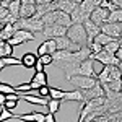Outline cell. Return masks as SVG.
Masks as SVG:
<instances>
[{
    "label": "cell",
    "mask_w": 122,
    "mask_h": 122,
    "mask_svg": "<svg viewBox=\"0 0 122 122\" xmlns=\"http://www.w3.org/2000/svg\"><path fill=\"white\" fill-rule=\"evenodd\" d=\"M64 101H78V103H83V93H81V90L65 91L64 93V98H62V103Z\"/></svg>",
    "instance_id": "9a60e30c"
},
{
    "label": "cell",
    "mask_w": 122,
    "mask_h": 122,
    "mask_svg": "<svg viewBox=\"0 0 122 122\" xmlns=\"http://www.w3.org/2000/svg\"><path fill=\"white\" fill-rule=\"evenodd\" d=\"M0 7H2V0H0Z\"/></svg>",
    "instance_id": "c3c4849f"
},
{
    "label": "cell",
    "mask_w": 122,
    "mask_h": 122,
    "mask_svg": "<svg viewBox=\"0 0 122 122\" xmlns=\"http://www.w3.org/2000/svg\"><path fill=\"white\" fill-rule=\"evenodd\" d=\"M107 16H109V11L101 8V7H96V8L90 13V20L93 21L94 25H98V26L104 25V23L107 21Z\"/></svg>",
    "instance_id": "30bf717a"
},
{
    "label": "cell",
    "mask_w": 122,
    "mask_h": 122,
    "mask_svg": "<svg viewBox=\"0 0 122 122\" xmlns=\"http://www.w3.org/2000/svg\"><path fill=\"white\" fill-rule=\"evenodd\" d=\"M119 47H121V44H119V41H117V39H114V41H111V42H109V44H106V46L103 47V51L104 52H107V54H116V52H117V49H119Z\"/></svg>",
    "instance_id": "603a6c76"
},
{
    "label": "cell",
    "mask_w": 122,
    "mask_h": 122,
    "mask_svg": "<svg viewBox=\"0 0 122 122\" xmlns=\"http://www.w3.org/2000/svg\"><path fill=\"white\" fill-rule=\"evenodd\" d=\"M44 42H46V47H47V54L52 56V54L57 51V46H56V42H54V39H46Z\"/></svg>",
    "instance_id": "f1b7e54d"
},
{
    "label": "cell",
    "mask_w": 122,
    "mask_h": 122,
    "mask_svg": "<svg viewBox=\"0 0 122 122\" xmlns=\"http://www.w3.org/2000/svg\"><path fill=\"white\" fill-rule=\"evenodd\" d=\"M33 68H34V73H36V72H44V65L41 64V60H39V59L36 60V64H34Z\"/></svg>",
    "instance_id": "d590c367"
},
{
    "label": "cell",
    "mask_w": 122,
    "mask_h": 122,
    "mask_svg": "<svg viewBox=\"0 0 122 122\" xmlns=\"http://www.w3.org/2000/svg\"><path fill=\"white\" fill-rule=\"evenodd\" d=\"M38 96L39 98H44V99H51V98H49V86H47V85L41 86L38 90Z\"/></svg>",
    "instance_id": "1f68e13d"
},
{
    "label": "cell",
    "mask_w": 122,
    "mask_h": 122,
    "mask_svg": "<svg viewBox=\"0 0 122 122\" xmlns=\"http://www.w3.org/2000/svg\"><path fill=\"white\" fill-rule=\"evenodd\" d=\"M29 85H31V90H33V91H34V90L38 91L41 86L47 85V73L46 72H36V73L33 75V78H31Z\"/></svg>",
    "instance_id": "5bb4252c"
},
{
    "label": "cell",
    "mask_w": 122,
    "mask_h": 122,
    "mask_svg": "<svg viewBox=\"0 0 122 122\" xmlns=\"http://www.w3.org/2000/svg\"><path fill=\"white\" fill-rule=\"evenodd\" d=\"M68 81L75 86V90H90V88H93L94 85H96V78L93 76H83V75H75L72 76V78H68Z\"/></svg>",
    "instance_id": "277c9868"
},
{
    "label": "cell",
    "mask_w": 122,
    "mask_h": 122,
    "mask_svg": "<svg viewBox=\"0 0 122 122\" xmlns=\"http://www.w3.org/2000/svg\"><path fill=\"white\" fill-rule=\"evenodd\" d=\"M20 0H13V2H10L8 3V11H10V15L13 16V18H16V20H20Z\"/></svg>",
    "instance_id": "44dd1931"
},
{
    "label": "cell",
    "mask_w": 122,
    "mask_h": 122,
    "mask_svg": "<svg viewBox=\"0 0 122 122\" xmlns=\"http://www.w3.org/2000/svg\"><path fill=\"white\" fill-rule=\"evenodd\" d=\"M16 104H18V101H8V99H5V103H3L2 107H5L8 111H13V109H16Z\"/></svg>",
    "instance_id": "d6a6232c"
},
{
    "label": "cell",
    "mask_w": 122,
    "mask_h": 122,
    "mask_svg": "<svg viewBox=\"0 0 122 122\" xmlns=\"http://www.w3.org/2000/svg\"><path fill=\"white\" fill-rule=\"evenodd\" d=\"M13 28L15 29H25V31H29V33H33V34H36L34 31L42 33L44 23H42L41 18H34V16H31V18H20V20H16V23L13 25Z\"/></svg>",
    "instance_id": "6da1fadb"
},
{
    "label": "cell",
    "mask_w": 122,
    "mask_h": 122,
    "mask_svg": "<svg viewBox=\"0 0 122 122\" xmlns=\"http://www.w3.org/2000/svg\"><path fill=\"white\" fill-rule=\"evenodd\" d=\"M111 41H114V39H112V38H109V36H106L104 33H99V34H98V36H96V38L93 39V42H94V44H99L101 47H104L106 44H109Z\"/></svg>",
    "instance_id": "7402d4cb"
},
{
    "label": "cell",
    "mask_w": 122,
    "mask_h": 122,
    "mask_svg": "<svg viewBox=\"0 0 122 122\" xmlns=\"http://www.w3.org/2000/svg\"><path fill=\"white\" fill-rule=\"evenodd\" d=\"M60 106H62V101H59V99H49V101H47V109H49L51 114L59 112Z\"/></svg>",
    "instance_id": "cb8c5ba5"
},
{
    "label": "cell",
    "mask_w": 122,
    "mask_h": 122,
    "mask_svg": "<svg viewBox=\"0 0 122 122\" xmlns=\"http://www.w3.org/2000/svg\"><path fill=\"white\" fill-rule=\"evenodd\" d=\"M3 65L8 67V65H21V60L20 59H15V57H0Z\"/></svg>",
    "instance_id": "83f0119b"
},
{
    "label": "cell",
    "mask_w": 122,
    "mask_h": 122,
    "mask_svg": "<svg viewBox=\"0 0 122 122\" xmlns=\"http://www.w3.org/2000/svg\"><path fill=\"white\" fill-rule=\"evenodd\" d=\"M5 99H8V101H20V93H13V94H5Z\"/></svg>",
    "instance_id": "e575fe53"
},
{
    "label": "cell",
    "mask_w": 122,
    "mask_h": 122,
    "mask_svg": "<svg viewBox=\"0 0 122 122\" xmlns=\"http://www.w3.org/2000/svg\"><path fill=\"white\" fill-rule=\"evenodd\" d=\"M81 93H83V101H91V99H96V98H104V90L101 86V83H98V80H96V85L93 88L85 90Z\"/></svg>",
    "instance_id": "8fae6325"
},
{
    "label": "cell",
    "mask_w": 122,
    "mask_h": 122,
    "mask_svg": "<svg viewBox=\"0 0 122 122\" xmlns=\"http://www.w3.org/2000/svg\"><path fill=\"white\" fill-rule=\"evenodd\" d=\"M13 119H18L21 122H46V114L44 112H29L21 114V116H13Z\"/></svg>",
    "instance_id": "4fadbf2b"
},
{
    "label": "cell",
    "mask_w": 122,
    "mask_h": 122,
    "mask_svg": "<svg viewBox=\"0 0 122 122\" xmlns=\"http://www.w3.org/2000/svg\"><path fill=\"white\" fill-rule=\"evenodd\" d=\"M117 41H119V44H121V46H122V36H121V38H119V39H117Z\"/></svg>",
    "instance_id": "f6af8a7d"
},
{
    "label": "cell",
    "mask_w": 122,
    "mask_h": 122,
    "mask_svg": "<svg viewBox=\"0 0 122 122\" xmlns=\"http://www.w3.org/2000/svg\"><path fill=\"white\" fill-rule=\"evenodd\" d=\"M38 59L41 60V64H42L44 67L51 65V64H54V59H52V56H51V54H44V56L38 57Z\"/></svg>",
    "instance_id": "4dcf8cb0"
},
{
    "label": "cell",
    "mask_w": 122,
    "mask_h": 122,
    "mask_svg": "<svg viewBox=\"0 0 122 122\" xmlns=\"http://www.w3.org/2000/svg\"><path fill=\"white\" fill-rule=\"evenodd\" d=\"M106 23H122V10H116L112 13H109Z\"/></svg>",
    "instance_id": "484cf974"
},
{
    "label": "cell",
    "mask_w": 122,
    "mask_h": 122,
    "mask_svg": "<svg viewBox=\"0 0 122 122\" xmlns=\"http://www.w3.org/2000/svg\"><path fill=\"white\" fill-rule=\"evenodd\" d=\"M67 29L68 28L59 26V25H49V26H44V29H42L41 34L46 39H56V38H60V36H65Z\"/></svg>",
    "instance_id": "8992f818"
},
{
    "label": "cell",
    "mask_w": 122,
    "mask_h": 122,
    "mask_svg": "<svg viewBox=\"0 0 122 122\" xmlns=\"http://www.w3.org/2000/svg\"><path fill=\"white\" fill-rule=\"evenodd\" d=\"M13 116H15V114L11 112V111H8V109H5V107H3V109L0 111V122L8 121V119H13Z\"/></svg>",
    "instance_id": "f546056e"
},
{
    "label": "cell",
    "mask_w": 122,
    "mask_h": 122,
    "mask_svg": "<svg viewBox=\"0 0 122 122\" xmlns=\"http://www.w3.org/2000/svg\"><path fill=\"white\" fill-rule=\"evenodd\" d=\"M103 90H109V91H122V78L121 80H114V81H107L103 83Z\"/></svg>",
    "instance_id": "d6986e66"
},
{
    "label": "cell",
    "mask_w": 122,
    "mask_h": 122,
    "mask_svg": "<svg viewBox=\"0 0 122 122\" xmlns=\"http://www.w3.org/2000/svg\"><path fill=\"white\" fill-rule=\"evenodd\" d=\"M2 28H3V25H2V23H0V31H2Z\"/></svg>",
    "instance_id": "7dc6e473"
},
{
    "label": "cell",
    "mask_w": 122,
    "mask_h": 122,
    "mask_svg": "<svg viewBox=\"0 0 122 122\" xmlns=\"http://www.w3.org/2000/svg\"><path fill=\"white\" fill-rule=\"evenodd\" d=\"M54 0H36V5H39V3H52Z\"/></svg>",
    "instance_id": "60d3db41"
},
{
    "label": "cell",
    "mask_w": 122,
    "mask_h": 122,
    "mask_svg": "<svg viewBox=\"0 0 122 122\" xmlns=\"http://www.w3.org/2000/svg\"><path fill=\"white\" fill-rule=\"evenodd\" d=\"M81 25H83L85 31H86V39H88V44H91V42H93V39L96 38L99 33H101V29H99V26H98V25H94L90 18L85 20ZM88 44H86V46H88Z\"/></svg>",
    "instance_id": "9c48e42d"
},
{
    "label": "cell",
    "mask_w": 122,
    "mask_h": 122,
    "mask_svg": "<svg viewBox=\"0 0 122 122\" xmlns=\"http://www.w3.org/2000/svg\"><path fill=\"white\" fill-rule=\"evenodd\" d=\"M111 2H112V3H114V5H116L119 10H122V0H111Z\"/></svg>",
    "instance_id": "ab89813d"
},
{
    "label": "cell",
    "mask_w": 122,
    "mask_h": 122,
    "mask_svg": "<svg viewBox=\"0 0 122 122\" xmlns=\"http://www.w3.org/2000/svg\"><path fill=\"white\" fill-rule=\"evenodd\" d=\"M0 93H3V94H13V93H16V90H15V86H13V85L0 83Z\"/></svg>",
    "instance_id": "4316f807"
},
{
    "label": "cell",
    "mask_w": 122,
    "mask_h": 122,
    "mask_svg": "<svg viewBox=\"0 0 122 122\" xmlns=\"http://www.w3.org/2000/svg\"><path fill=\"white\" fill-rule=\"evenodd\" d=\"M44 54H47L46 42H42V44H41V46L38 47V54H36V56H38V57H41V56H44Z\"/></svg>",
    "instance_id": "836d02e7"
},
{
    "label": "cell",
    "mask_w": 122,
    "mask_h": 122,
    "mask_svg": "<svg viewBox=\"0 0 122 122\" xmlns=\"http://www.w3.org/2000/svg\"><path fill=\"white\" fill-rule=\"evenodd\" d=\"M36 39V34L29 33V31H25V29H15L13 36L7 41L10 46H21L25 42H29V41H34Z\"/></svg>",
    "instance_id": "3957f363"
},
{
    "label": "cell",
    "mask_w": 122,
    "mask_h": 122,
    "mask_svg": "<svg viewBox=\"0 0 122 122\" xmlns=\"http://www.w3.org/2000/svg\"><path fill=\"white\" fill-rule=\"evenodd\" d=\"M46 122H57V121H56V114L46 112Z\"/></svg>",
    "instance_id": "8d00e7d4"
},
{
    "label": "cell",
    "mask_w": 122,
    "mask_h": 122,
    "mask_svg": "<svg viewBox=\"0 0 122 122\" xmlns=\"http://www.w3.org/2000/svg\"><path fill=\"white\" fill-rule=\"evenodd\" d=\"M3 68H5V65H3V62H2V59H0V73H2Z\"/></svg>",
    "instance_id": "ee69618b"
},
{
    "label": "cell",
    "mask_w": 122,
    "mask_h": 122,
    "mask_svg": "<svg viewBox=\"0 0 122 122\" xmlns=\"http://www.w3.org/2000/svg\"><path fill=\"white\" fill-rule=\"evenodd\" d=\"M20 60H21V65L25 67V68H33L34 64H36V60H38V56L33 54V52H26Z\"/></svg>",
    "instance_id": "2e32d148"
},
{
    "label": "cell",
    "mask_w": 122,
    "mask_h": 122,
    "mask_svg": "<svg viewBox=\"0 0 122 122\" xmlns=\"http://www.w3.org/2000/svg\"><path fill=\"white\" fill-rule=\"evenodd\" d=\"M101 33L112 39H119L122 36V23H104L99 26Z\"/></svg>",
    "instance_id": "5b68a950"
},
{
    "label": "cell",
    "mask_w": 122,
    "mask_h": 122,
    "mask_svg": "<svg viewBox=\"0 0 122 122\" xmlns=\"http://www.w3.org/2000/svg\"><path fill=\"white\" fill-rule=\"evenodd\" d=\"M68 16H70V20H72V25H81L85 20L90 18V13H86V11L81 8V5L78 3V5L75 7V10H73Z\"/></svg>",
    "instance_id": "7c38bea8"
},
{
    "label": "cell",
    "mask_w": 122,
    "mask_h": 122,
    "mask_svg": "<svg viewBox=\"0 0 122 122\" xmlns=\"http://www.w3.org/2000/svg\"><path fill=\"white\" fill-rule=\"evenodd\" d=\"M90 59H93V60H98V62H101L103 65H119L121 62L117 60V57L112 56V54H107V52H98V54H90Z\"/></svg>",
    "instance_id": "52a82bcc"
},
{
    "label": "cell",
    "mask_w": 122,
    "mask_h": 122,
    "mask_svg": "<svg viewBox=\"0 0 122 122\" xmlns=\"http://www.w3.org/2000/svg\"><path fill=\"white\" fill-rule=\"evenodd\" d=\"M3 103H5V94L0 93V106H3Z\"/></svg>",
    "instance_id": "7bdbcfd3"
},
{
    "label": "cell",
    "mask_w": 122,
    "mask_h": 122,
    "mask_svg": "<svg viewBox=\"0 0 122 122\" xmlns=\"http://www.w3.org/2000/svg\"><path fill=\"white\" fill-rule=\"evenodd\" d=\"M67 38L70 39L73 44H78V46L85 47L88 44V39H86V31H85L83 25H72L70 28L67 29ZM88 47V46H86Z\"/></svg>",
    "instance_id": "7a4b0ae2"
},
{
    "label": "cell",
    "mask_w": 122,
    "mask_h": 122,
    "mask_svg": "<svg viewBox=\"0 0 122 122\" xmlns=\"http://www.w3.org/2000/svg\"><path fill=\"white\" fill-rule=\"evenodd\" d=\"M114 56L117 57V60H119V62H121V64H122V46L119 47V49H117V52H116Z\"/></svg>",
    "instance_id": "74e56055"
},
{
    "label": "cell",
    "mask_w": 122,
    "mask_h": 122,
    "mask_svg": "<svg viewBox=\"0 0 122 122\" xmlns=\"http://www.w3.org/2000/svg\"><path fill=\"white\" fill-rule=\"evenodd\" d=\"M117 67H119V70H121V73H122V64H119Z\"/></svg>",
    "instance_id": "bcb514c9"
},
{
    "label": "cell",
    "mask_w": 122,
    "mask_h": 122,
    "mask_svg": "<svg viewBox=\"0 0 122 122\" xmlns=\"http://www.w3.org/2000/svg\"><path fill=\"white\" fill-rule=\"evenodd\" d=\"M64 90H59V88H52V86H49V98L51 99H59V101H62V98H64Z\"/></svg>",
    "instance_id": "d4e9b609"
},
{
    "label": "cell",
    "mask_w": 122,
    "mask_h": 122,
    "mask_svg": "<svg viewBox=\"0 0 122 122\" xmlns=\"http://www.w3.org/2000/svg\"><path fill=\"white\" fill-rule=\"evenodd\" d=\"M36 13V5H20V18H31Z\"/></svg>",
    "instance_id": "e0dca14e"
},
{
    "label": "cell",
    "mask_w": 122,
    "mask_h": 122,
    "mask_svg": "<svg viewBox=\"0 0 122 122\" xmlns=\"http://www.w3.org/2000/svg\"><path fill=\"white\" fill-rule=\"evenodd\" d=\"M10 2H13V0H2V7H5V8H7Z\"/></svg>",
    "instance_id": "b9f144b4"
},
{
    "label": "cell",
    "mask_w": 122,
    "mask_h": 122,
    "mask_svg": "<svg viewBox=\"0 0 122 122\" xmlns=\"http://www.w3.org/2000/svg\"><path fill=\"white\" fill-rule=\"evenodd\" d=\"M13 33H15L13 25H3V28L0 31V41H8L13 36Z\"/></svg>",
    "instance_id": "ffe728a7"
},
{
    "label": "cell",
    "mask_w": 122,
    "mask_h": 122,
    "mask_svg": "<svg viewBox=\"0 0 122 122\" xmlns=\"http://www.w3.org/2000/svg\"><path fill=\"white\" fill-rule=\"evenodd\" d=\"M21 5H36V0H20Z\"/></svg>",
    "instance_id": "f35d334b"
},
{
    "label": "cell",
    "mask_w": 122,
    "mask_h": 122,
    "mask_svg": "<svg viewBox=\"0 0 122 122\" xmlns=\"http://www.w3.org/2000/svg\"><path fill=\"white\" fill-rule=\"evenodd\" d=\"M101 3H103V0H81L80 5H81V8H83L86 13H91L96 7H99Z\"/></svg>",
    "instance_id": "ac0fdd59"
},
{
    "label": "cell",
    "mask_w": 122,
    "mask_h": 122,
    "mask_svg": "<svg viewBox=\"0 0 122 122\" xmlns=\"http://www.w3.org/2000/svg\"><path fill=\"white\" fill-rule=\"evenodd\" d=\"M93 64H94L93 59H86V60H83V62L78 65V68H76V75L93 76V78H96V72H94Z\"/></svg>",
    "instance_id": "ba28073f"
}]
</instances>
